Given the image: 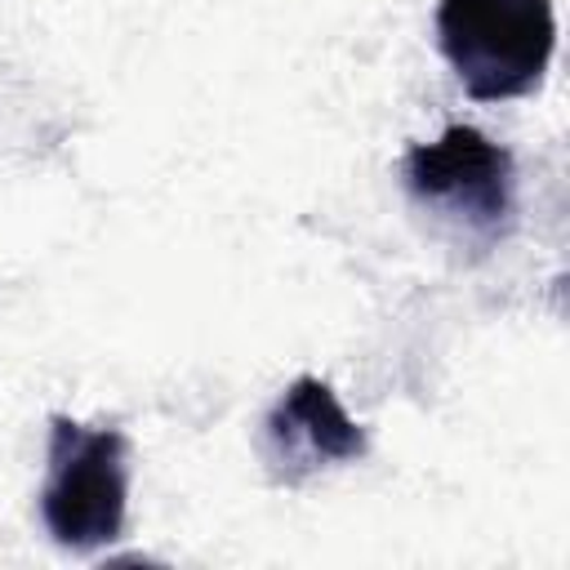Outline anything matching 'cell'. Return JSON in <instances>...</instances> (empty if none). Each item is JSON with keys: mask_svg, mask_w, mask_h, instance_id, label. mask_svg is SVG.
I'll use <instances>...</instances> for the list:
<instances>
[{"mask_svg": "<svg viewBox=\"0 0 570 570\" xmlns=\"http://www.w3.org/2000/svg\"><path fill=\"white\" fill-rule=\"evenodd\" d=\"M436 45L476 102H503L539 89L552 49V0H441Z\"/></svg>", "mask_w": 570, "mask_h": 570, "instance_id": "cell-1", "label": "cell"}, {"mask_svg": "<svg viewBox=\"0 0 570 570\" xmlns=\"http://www.w3.org/2000/svg\"><path fill=\"white\" fill-rule=\"evenodd\" d=\"M267 445L272 459L285 468V476L298 481L316 468L361 459L365 428L343 410L338 392L325 379L298 374L267 414Z\"/></svg>", "mask_w": 570, "mask_h": 570, "instance_id": "cell-4", "label": "cell"}, {"mask_svg": "<svg viewBox=\"0 0 570 570\" xmlns=\"http://www.w3.org/2000/svg\"><path fill=\"white\" fill-rule=\"evenodd\" d=\"M414 200L450 214L468 232H499L512 214V156L472 125H450L401 160Z\"/></svg>", "mask_w": 570, "mask_h": 570, "instance_id": "cell-3", "label": "cell"}, {"mask_svg": "<svg viewBox=\"0 0 570 570\" xmlns=\"http://www.w3.org/2000/svg\"><path fill=\"white\" fill-rule=\"evenodd\" d=\"M40 517L58 548L98 552L125 534L129 517V441L116 428H89L67 414L49 419Z\"/></svg>", "mask_w": 570, "mask_h": 570, "instance_id": "cell-2", "label": "cell"}]
</instances>
